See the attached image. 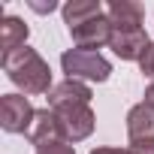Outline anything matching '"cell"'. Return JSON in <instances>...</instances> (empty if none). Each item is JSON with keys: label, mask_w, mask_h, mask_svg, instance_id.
Listing matches in <instances>:
<instances>
[{"label": "cell", "mask_w": 154, "mask_h": 154, "mask_svg": "<svg viewBox=\"0 0 154 154\" xmlns=\"http://www.w3.org/2000/svg\"><path fill=\"white\" fill-rule=\"evenodd\" d=\"M145 106H151V109H154V82L145 88Z\"/></svg>", "instance_id": "obj_18"}, {"label": "cell", "mask_w": 154, "mask_h": 154, "mask_svg": "<svg viewBox=\"0 0 154 154\" xmlns=\"http://www.w3.org/2000/svg\"><path fill=\"white\" fill-rule=\"evenodd\" d=\"M30 6H33L36 12H51V9H54L57 3H54V0H48V3H30Z\"/></svg>", "instance_id": "obj_17"}, {"label": "cell", "mask_w": 154, "mask_h": 154, "mask_svg": "<svg viewBox=\"0 0 154 154\" xmlns=\"http://www.w3.org/2000/svg\"><path fill=\"white\" fill-rule=\"evenodd\" d=\"M33 115H36V109L21 94H6L0 100V127L6 133H24L27 136V130L33 124Z\"/></svg>", "instance_id": "obj_4"}, {"label": "cell", "mask_w": 154, "mask_h": 154, "mask_svg": "<svg viewBox=\"0 0 154 154\" xmlns=\"http://www.w3.org/2000/svg\"><path fill=\"white\" fill-rule=\"evenodd\" d=\"M139 69H142V75H148V79H154V42H148L145 54L139 57Z\"/></svg>", "instance_id": "obj_13"}, {"label": "cell", "mask_w": 154, "mask_h": 154, "mask_svg": "<svg viewBox=\"0 0 154 154\" xmlns=\"http://www.w3.org/2000/svg\"><path fill=\"white\" fill-rule=\"evenodd\" d=\"M27 39V24L15 15H3V21H0V48H3V54H12L24 45Z\"/></svg>", "instance_id": "obj_11"}, {"label": "cell", "mask_w": 154, "mask_h": 154, "mask_svg": "<svg viewBox=\"0 0 154 154\" xmlns=\"http://www.w3.org/2000/svg\"><path fill=\"white\" fill-rule=\"evenodd\" d=\"M148 36L142 27H112V39H109V48L121 57V60H139L148 48Z\"/></svg>", "instance_id": "obj_5"}, {"label": "cell", "mask_w": 154, "mask_h": 154, "mask_svg": "<svg viewBox=\"0 0 154 154\" xmlns=\"http://www.w3.org/2000/svg\"><path fill=\"white\" fill-rule=\"evenodd\" d=\"M27 139L42 148V145H51V142H63V133H60V121L51 109H36L33 115V124L27 130Z\"/></svg>", "instance_id": "obj_7"}, {"label": "cell", "mask_w": 154, "mask_h": 154, "mask_svg": "<svg viewBox=\"0 0 154 154\" xmlns=\"http://www.w3.org/2000/svg\"><path fill=\"white\" fill-rule=\"evenodd\" d=\"M106 15H109L112 27H142L145 9L139 3H133V0H112Z\"/></svg>", "instance_id": "obj_10"}, {"label": "cell", "mask_w": 154, "mask_h": 154, "mask_svg": "<svg viewBox=\"0 0 154 154\" xmlns=\"http://www.w3.org/2000/svg\"><path fill=\"white\" fill-rule=\"evenodd\" d=\"M60 66L66 72V79H88V82H106L109 79V60L100 51H88V48H69L60 54Z\"/></svg>", "instance_id": "obj_2"}, {"label": "cell", "mask_w": 154, "mask_h": 154, "mask_svg": "<svg viewBox=\"0 0 154 154\" xmlns=\"http://www.w3.org/2000/svg\"><path fill=\"white\" fill-rule=\"evenodd\" d=\"M60 12H63V21H66V30H69V27H79V24L103 15V6H100V0H69Z\"/></svg>", "instance_id": "obj_12"}, {"label": "cell", "mask_w": 154, "mask_h": 154, "mask_svg": "<svg viewBox=\"0 0 154 154\" xmlns=\"http://www.w3.org/2000/svg\"><path fill=\"white\" fill-rule=\"evenodd\" d=\"M91 154H133L130 148H94Z\"/></svg>", "instance_id": "obj_16"}, {"label": "cell", "mask_w": 154, "mask_h": 154, "mask_svg": "<svg viewBox=\"0 0 154 154\" xmlns=\"http://www.w3.org/2000/svg\"><path fill=\"white\" fill-rule=\"evenodd\" d=\"M3 69L24 94H48L51 91V69H48V63L27 45H21L12 54H3Z\"/></svg>", "instance_id": "obj_1"}, {"label": "cell", "mask_w": 154, "mask_h": 154, "mask_svg": "<svg viewBox=\"0 0 154 154\" xmlns=\"http://www.w3.org/2000/svg\"><path fill=\"white\" fill-rule=\"evenodd\" d=\"M60 121V133H63V142H82L91 136L94 130V112L88 103H79V106H63V109H51Z\"/></svg>", "instance_id": "obj_3"}, {"label": "cell", "mask_w": 154, "mask_h": 154, "mask_svg": "<svg viewBox=\"0 0 154 154\" xmlns=\"http://www.w3.org/2000/svg\"><path fill=\"white\" fill-rule=\"evenodd\" d=\"M69 36H72V42L79 45V48L94 51L100 45H109V39H112V21L103 12V15H97V18L79 24V27H69Z\"/></svg>", "instance_id": "obj_6"}, {"label": "cell", "mask_w": 154, "mask_h": 154, "mask_svg": "<svg viewBox=\"0 0 154 154\" xmlns=\"http://www.w3.org/2000/svg\"><path fill=\"white\" fill-rule=\"evenodd\" d=\"M36 154H75V151H72V145H66V142H51V145L36 148Z\"/></svg>", "instance_id": "obj_14"}, {"label": "cell", "mask_w": 154, "mask_h": 154, "mask_svg": "<svg viewBox=\"0 0 154 154\" xmlns=\"http://www.w3.org/2000/svg\"><path fill=\"white\" fill-rule=\"evenodd\" d=\"M88 103L91 106V88L79 79H63L60 85H54L48 91V109H63V106H79Z\"/></svg>", "instance_id": "obj_8"}, {"label": "cell", "mask_w": 154, "mask_h": 154, "mask_svg": "<svg viewBox=\"0 0 154 154\" xmlns=\"http://www.w3.org/2000/svg\"><path fill=\"white\" fill-rule=\"evenodd\" d=\"M127 136L130 142H139V139H154V109L139 103L127 112Z\"/></svg>", "instance_id": "obj_9"}, {"label": "cell", "mask_w": 154, "mask_h": 154, "mask_svg": "<svg viewBox=\"0 0 154 154\" xmlns=\"http://www.w3.org/2000/svg\"><path fill=\"white\" fill-rule=\"evenodd\" d=\"M130 151H133V154H154V139H139V142H130Z\"/></svg>", "instance_id": "obj_15"}]
</instances>
